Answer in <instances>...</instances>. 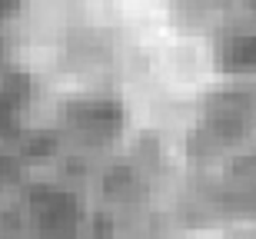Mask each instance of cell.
<instances>
[{
  "instance_id": "6da1fadb",
  "label": "cell",
  "mask_w": 256,
  "mask_h": 239,
  "mask_svg": "<svg viewBox=\"0 0 256 239\" xmlns=\"http://www.w3.org/2000/svg\"><path fill=\"white\" fill-rule=\"evenodd\" d=\"M216 63L230 73L256 70V0H233L216 27Z\"/></svg>"
}]
</instances>
